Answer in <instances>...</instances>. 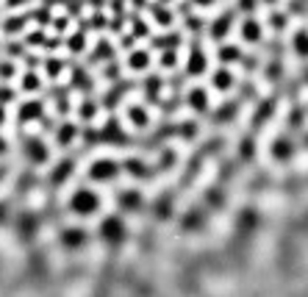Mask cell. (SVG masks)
<instances>
[{
    "label": "cell",
    "instance_id": "6da1fadb",
    "mask_svg": "<svg viewBox=\"0 0 308 297\" xmlns=\"http://www.w3.org/2000/svg\"><path fill=\"white\" fill-rule=\"evenodd\" d=\"M100 203H103V200H100V194L95 189L81 186V189H75L72 197H70V211L75 217H95L100 211Z\"/></svg>",
    "mask_w": 308,
    "mask_h": 297
},
{
    "label": "cell",
    "instance_id": "7a4b0ae2",
    "mask_svg": "<svg viewBox=\"0 0 308 297\" xmlns=\"http://www.w3.org/2000/svg\"><path fill=\"white\" fill-rule=\"evenodd\" d=\"M22 153L28 156V161H34V164H45V161L50 159L47 144L42 142L39 136H25V142H22Z\"/></svg>",
    "mask_w": 308,
    "mask_h": 297
},
{
    "label": "cell",
    "instance_id": "3957f363",
    "mask_svg": "<svg viewBox=\"0 0 308 297\" xmlns=\"http://www.w3.org/2000/svg\"><path fill=\"white\" fill-rule=\"evenodd\" d=\"M119 172V164L114 159H97L89 164V178L92 181H111Z\"/></svg>",
    "mask_w": 308,
    "mask_h": 297
},
{
    "label": "cell",
    "instance_id": "277c9868",
    "mask_svg": "<svg viewBox=\"0 0 308 297\" xmlns=\"http://www.w3.org/2000/svg\"><path fill=\"white\" fill-rule=\"evenodd\" d=\"M100 236L106 239V242L117 244L125 239V222L119 217H106L103 222H100Z\"/></svg>",
    "mask_w": 308,
    "mask_h": 297
},
{
    "label": "cell",
    "instance_id": "5b68a950",
    "mask_svg": "<svg viewBox=\"0 0 308 297\" xmlns=\"http://www.w3.org/2000/svg\"><path fill=\"white\" fill-rule=\"evenodd\" d=\"M61 242H64L67 250H75V247H81V244L86 242V231L81 228V225H70V228L61 233Z\"/></svg>",
    "mask_w": 308,
    "mask_h": 297
},
{
    "label": "cell",
    "instance_id": "8992f818",
    "mask_svg": "<svg viewBox=\"0 0 308 297\" xmlns=\"http://www.w3.org/2000/svg\"><path fill=\"white\" fill-rule=\"evenodd\" d=\"M186 72H189V75H203V72H206V53H203L200 47H192L189 64H186Z\"/></svg>",
    "mask_w": 308,
    "mask_h": 297
},
{
    "label": "cell",
    "instance_id": "52a82bcc",
    "mask_svg": "<svg viewBox=\"0 0 308 297\" xmlns=\"http://www.w3.org/2000/svg\"><path fill=\"white\" fill-rule=\"evenodd\" d=\"M36 117H42V103L39 100H25L20 106V122H31Z\"/></svg>",
    "mask_w": 308,
    "mask_h": 297
},
{
    "label": "cell",
    "instance_id": "ba28073f",
    "mask_svg": "<svg viewBox=\"0 0 308 297\" xmlns=\"http://www.w3.org/2000/svg\"><path fill=\"white\" fill-rule=\"evenodd\" d=\"M128 67L134 69V72H144V69L150 67V53L147 50H134V53L128 56Z\"/></svg>",
    "mask_w": 308,
    "mask_h": 297
},
{
    "label": "cell",
    "instance_id": "9c48e42d",
    "mask_svg": "<svg viewBox=\"0 0 308 297\" xmlns=\"http://www.w3.org/2000/svg\"><path fill=\"white\" fill-rule=\"evenodd\" d=\"M128 119H131V125L134 128H147V122H150V117H147V111L142 109V106H128Z\"/></svg>",
    "mask_w": 308,
    "mask_h": 297
},
{
    "label": "cell",
    "instance_id": "30bf717a",
    "mask_svg": "<svg viewBox=\"0 0 308 297\" xmlns=\"http://www.w3.org/2000/svg\"><path fill=\"white\" fill-rule=\"evenodd\" d=\"M119 206H122L125 211H136V208L142 206V194L134 192V189H125V192L119 194Z\"/></svg>",
    "mask_w": 308,
    "mask_h": 297
},
{
    "label": "cell",
    "instance_id": "8fae6325",
    "mask_svg": "<svg viewBox=\"0 0 308 297\" xmlns=\"http://www.w3.org/2000/svg\"><path fill=\"white\" fill-rule=\"evenodd\" d=\"M242 39L244 42H259L261 39V25L255 20H244L242 22Z\"/></svg>",
    "mask_w": 308,
    "mask_h": 297
},
{
    "label": "cell",
    "instance_id": "7c38bea8",
    "mask_svg": "<svg viewBox=\"0 0 308 297\" xmlns=\"http://www.w3.org/2000/svg\"><path fill=\"white\" fill-rule=\"evenodd\" d=\"M189 106L194 111H206L209 109V92L206 89H192L189 92Z\"/></svg>",
    "mask_w": 308,
    "mask_h": 297
},
{
    "label": "cell",
    "instance_id": "4fadbf2b",
    "mask_svg": "<svg viewBox=\"0 0 308 297\" xmlns=\"http://www.w3.org/2000/svg\"><path fill=\"white\" fill-rule=\"evenodd\" d=\"M230 86H234V75H230V69H217V72H214V89L228 92Z\"/></svg>",
    "mask_w": 308,
    "mask_h": 297
},
{
    "label": "cell",
    "instance_id": "5bb4252c",
    "mask_svg": "<svg viewBox=\"0 0 308 297\" xmlns=\"http://www.w3.org/2000/svg\"><path fill=\"white\" fill-rule=\"evenodd\" d=\"M56 136H59V144H61V147H67V144L75 142V136H78V128H75L72 122H67V125H61V128H59V134H56Z\"/></svg>",
    "mask_w": 308,
    "mask_h": 297
},
{
    "label": "cell",
    "instance_id": "9a60e30c",
    "mask_svg": "<svg viewBox=\"0 0 308 297\" xmlns=\"http://www.w3.org/2000/svg\"><path fill=\"white\" fill-rule=\"evenodd\" d=\"M242 59V53H239V47L236 45H225V47H219V61H239Z\"/></svg>",
    "mask_w": 308,
    "mask_h": 297
},
{
    "label": "cell",
    "instance_id": "2e32d148",
    "mask_svg": "<svg viewBox=\"0 0 308 297\" xmlns=\"http://www.w3.org/2000/svg\"><path fill=\"white\" fill-rule=\"evenodd\" d=\"M228 25H230V14L219 17V20L214 22V39H222V36L228 34Z\"/></svg>",
    "mask_w": 308,
    "mask_h": 297
},
{
    "label": "cell",
    "instance_id": "e0dca14e",
    "mask_svg": "<svg viewBox=\"0 0 308 297\" xmlns=\"http://www.w3.org/2000/svg\"><path fill=\"white\" fill-rule=\"evenodd\" d=\"M153 17H156V22L164 25V28H167L169 22H172V17H169V11L164 9V6H153Z\"/></svg>",
    "mask_w": 308,
    "mask_h": 297
},
{
    "label": "cell",
    "instance_id": "ac0fdd59",
    "mask_svg": "<svg viewBox=\"0 0 308 297\" xmlns=\"http://www.w3.org/2000/svg\"><path fill=\"white\" fill-rule=\"evenodd\" d=\"M22 89H25V92L39 89V78H36V72H25V75H22Z\"/></svg>",
    "mask_w": 308,
    "mask_h": 297
},
{
    "label": "cell",
    "instance_id": "d6986e66",
    "mask_svg": "<svg viewBox=\"0 0 308 297\" xmlns=\"http://www.w3.org/2000/svg\"><path fill=\"white\" fill-rule=\"evenodd\" d=\"M72 167H75L72 161H64V164H59V169H56V172H53V181H61V178H67V175L72 172Z\"/></svg>",
    "mask_w": 308,
    "mask_h": 297
},
{
    "label": "cell",
    "instance_id": "ffe728a7",
    "mask_svg": "<svg viewBox=\"0 0 308 297\" xmlns=\"http://www.w3.org/2000/svg\"><path fill=\"white\" fill-rule=\"evenodd\" d=\"M272 153L278 156V159H280V156H292V144H286V142H275V144H272Z\"/></svg>",
    "mask_w": 308,
    "mask_h": 297
},
{
    "label": "cell",
    "instance_id": "44dd1931",
    "mask_svg": "<svg viewBox=\"0 0 308 297\" xmlns=\"http://www.w3.org/2000/svg\"><path fill=\"white\" fill-rule=\"evenodd\" d=\"M95 114H97L95 103H84V106H81V117H84V119H95Z\"/></svg>",
    "mask_w": 308,
    "mask_h": 297
},
{
    "label": "cell",
    "instance_id": "7402d4cb",
    "mask_svg": "<svg viewBox=\"0 0 308 297\" xmlns=\"http://www.w3.org/2000/svg\"><path fill=\"white\" fill-rule=\"evenodd\" d=\"M70 47L75 50V53H81V50H84V34L72 36V39H70Z\"/></svg>",
    "mask_w": 308,
    "mask_h": 297
},
{
    "label": "cell",
    "instance_id": "603a6c76",
    "mask_svg": "<svg viewBox=\"0 0 308 297\" xmlns=\"http://www.w3.org/2000/svg\"><path fill=\"white\" fill-rule=\"evenodd\" d=\"M128 172H136V175H142V172H144L142 161H139V159H131V161H128Z\"/></svg>",
    "mask_w": 308,
    "mask_h": 297
},
{
    "label": "cell",
    "instance_id": "cb8c5ba5",
    "mask_svg": "<svg viewBox=\"0 0 308 297\" xmlns=\"http://www.w3.org/2000/svg\"><path fill=\"white\" fill-rule=\"evenodd\" d=\"M6 25H9L11 34H17V31H22V28H25V20H20V17H17V20H9Z\"/></svg>",
    "mask_w": 308,
    "mask_h": 297
},
{
    "label": "cell",
    "instance_id": "d4e9b609",
    "mask_svg": "<svg viewBox=\"0 0 308 297\" xmlns=\"http://www.w3.org/2000/svg\"><path fill=\"white\" fill-rule=\"evenodd\" d=\"M297 50H300V53H308V36L305 34H297Z\"/></svg>",
    "mask_w": 308,
    "mask_h": 297
},
{
    "label": "cell",
    "instance_id": "484cf974",
    "mask_svg": "<svg viewBox=\"0 0 308 297\" xmlns=\"http://www.w3.org/2000/svg\"><path fill=\"white\" fill-rule=\"evenodd\" d=\"M0 100H3V103H9V100H14V92H11L9 86H3V89H0Z\"/></svg>",
    "mask_w": 308,
    "mask_h": 297
},
{
    "label": "cell",
    "instance_id": "4316f807",
    "mask_svg": "<svg viewBox=\"0 0 308 297\" xmlns=\"http://www.w3.org/2000/svg\"><path fill=\"white\" fill-rule=\"evenodd\" d=\"M0 75H3V78H11V75H14V64H3L0 67Z\"/></svg>",
    "mask_w": 308,
    "mask_h": 297
},
{
    "label": "cell",
    "instance_id": "83f0119b",
    "mask_svg": "<svg viewBox=\"0 0 308 297\" xmlns=\"http://www.w3.org/2000/svg\"><path fill=\"white\" fill-rule=\"evenodd\" d=\"M47 69H50V75H59V69H61V61H47Z\"/></svg>",
    "mask_w": 308,
    "mask_h": 297
},
{
    "label": "cell",
    "instance_id": "f1b7e54d",
    "mask_svg": "<svg viewBox=\"0 0 308 297\" xmlns=\"http://www.w3.org/2000/svg\"><path fill=\"white\" fill-rule=\"evenodd\" d=\"M247 153V156H253V142H242V156Z\"/></svg>",
    "mask_w": 308,
    "mask_h": 297
},
{
    "label": "cell",
    "instance_id": "f546056e",
    "mask_svg": "<svg viewBox=\"0 0 308 297\" xmlns=\"http://www.w3.org/2000/svg\"><path fill=\"white\" fill-rule=\"evenodd\" d=\"M136 34H139V36H144V34H147V25H144L142 20L136 22Z\"/></svg>",
    "mask_w": 308,
    "mask_h": 297
},
{
    "label": "cell",
    "instance_id": "4dcf8cb0",
    "mask_svg": "<svg viewBox=\"0 0 308 297\" xmlns=\"http://www.w3.org/2000/svg\"><path fill=\"white\" fill-rule=\"evenodd\" d=\"M242 3V9H253V0H239Z\"/></svg>",
    "mask_w": 308,
    "mask_h": 297
},
{
    "label": "cell",
    "instance_id": "1f68e13d",
    "mask_svg": "<svg viewBox=\"0 0 308 297\" xmlns=\"http://www.w3.org/2000/svg\"><path fill=\"white\" fill-rule=\"evenodd\" d=\"M6 150H9V144H6V139L0 136V153H6Z\"/></svg>",
    "mask_w": 308,
    "mask_h": 297
},
{
    "label": "cell",
    "instance_id": "d6a6232c",
    "mask_svg": "<svg viewBox=\"0 0 308 297\" xmlns=\"http://www.w3.org/2000/svg\"><path fill=\"white\" fill-rule=\"evenodd\" d=\"M20 3H25V0H9V6H11V9H17Z\"/></svg>",
    "mask_w": 308,
    "mask_h": 297
},
{
    "label": "cell",
    "instance_id": "836d02e7",
    "mask_svg": "<svg viewBox=\"0 0 308 297\" xmlns=\"http://www.w3.org/2000/svg\"><path fill=\"white\" fill-rule=\"evenodd\" d=\"M6 122V111H3V106H0V125Z\"/></svg>",
    "mask_w": 308,
    "mask_h": 297
},
{
    "label": "cell",
    "instance_id": "e575fe53",
    "mask_svg": "<svg viewBox=\"0 0 308 297\" xmlns=\"http://www.w3.org/2000/svg\"><path fill=\"white\" fill-rule=\"evenodd\" d=\"M197 3H200V6H209V3H211V0H197Z\"/></svg>",
    "mask_w": 308,
    "mask_h": 297
},
{
    "label": "cell",
    "instance_id": "d590c367",
    "mask_svg": "<svg viewBox=\"0 0 308 297\" xmlns=\"http://www.w3.org/2000/svg\"><path fill=\"white\" fill-rule=\"evenodd\" d=\"M267 3H272V0H267Z\"/></svg>",
    "mask_w": 308,
    "mask_h": 297
}]
</instances>
